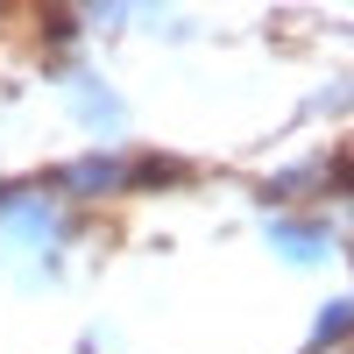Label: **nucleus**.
<instances>
[{
  "instance_id": "1",
  "label": "nucleus",
  "mask_w": 354,
  "mask_h": 354,
  "mask_svg": "<svg viewBox=\"0 0 354 354\" xmlns=\"http://www.w3.org/2000/svg\"><path fill=\"white\" fill-rule=\"evenodd\" d=\"M270 241H277L290 262H326V255H333V241H326L319 227H270Z\"/></svg>"
}]
</instances>
